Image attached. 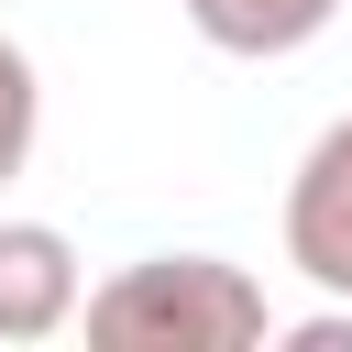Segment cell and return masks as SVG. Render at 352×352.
Returning <instances> with one entry per match:
<instances>
[{"label":"cell","mask_w":352,"mask_h":352,"mask_svg":"<svg viewBox=\"0 0 352 352\" xmlns=\"http://www.w3.org/2000/svg\"><path fill=\"white\" fill-rule=\"evenodd\" d=\"M77 330L110 352H253L275 341V308L231 253H143L110 286H88Z\"/></svg>","instance_id":"6da1fadb"},{"label":"cell","mask_w":352,"mask_h":352,"mask_svg":"<svg viewBox=\"0 0 352 352\" xmlns=\"http://www.w3.org/2000/svg\"><path fill=\"white\" fill-rule=\"evenodd\" d=\"M286 264L319 297H352V110L297 154L286 176Z\"/></svg>","instance_id":"7a4b0ae2"},{"label":"cell","mask_w":352,"mask_h":352,"mask_svg":"<svg viewBox=\"0 0 352 352\" xmlns=\"http://www.w3.org/2000/svg\"><path fill=\"white\" fill-rule=\"evenodd\" d=\"M77 308H88L77 242L55 220H0V341H55L77 330Z\"/></svg>","instance_id":"3957f363"},{"label":"cell","mask_w":352,"mask_h":352,"mask_svg":"<svg viewBox=\"0 0 352 352\" xmlns=\"http://www.w3.org/2000/svg\"><path fill=\"white\" fill-rule=\"evenodd\" d=\"M176 11H187L198 44H220L242 66H275V55H297L341 22V0H176Z\"/></svg>","instance_id":"277c9868"},{"label":"cell","mask_w":352,"mask_h":352,"mask_svg":"<svg viewBox=\"0 0 352 352\" xmlns=\"http://www.w3.org/2000/svg\"><path fill=\"white\" fill-rule=\"evenodd\" d=\"M33 143H44V77H33V55L0 33V187L33 165Z\"/></svg>","instance_id":"5b68a950"}]
</instances>
